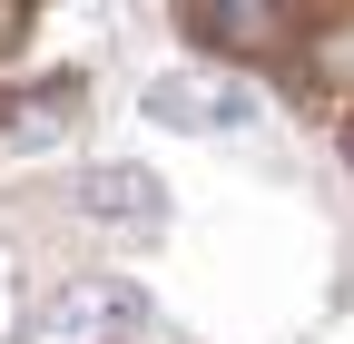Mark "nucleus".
<instances>
[{
    "label": "nucleus",
    "instance_id": "4",
    "mask_svg": "<svg viewBox=\"0 0 354 344\" xmlns=\"http://www.w3.org/2000/svg\"><path fill=\"white\" fill-rule=\"evenodd\" d=\"M10 138H20V148H50V138H59V99H39L30 118H10Z\"/></svg>",
    "mask_w": 354,
    "mask_h": 344
},
{
    "label": "nucleus",
    "instance_id": "1",
    "mask_svg": "<svg viewBox=\"0 0 354 344\" xmlns=\"http://www.w3.org/2000/svg\"><path fill=\"white\" fill-rule=\"evenodd\" d=\"M128 325H148V295L128 285V276H79V285H59V295L30 305L20 344H109Z\"/></svg>",
    "mask_w": 354,
    "mask_h": 344
},
{
    "label": "nucleus",
    "instance_id": "3",
    "mask_svg": "<svg viewBox=\"0 0 354 344\" xmlns=\"http://www.w3.org/2000/svg\"><path fill=\"white\" fill-rule=\"evenodd\" d=\"M79 207L99 227H128V236H148L167 207H158V178L148 167H128V157H109V167H88V187H79Z\"/></svg>",
    "mask_w": 354,
    "mask_h": 344
},
{
    "label": "nucleus",
    "instance_id": "2",
    "mask_svg": "<svg viewBox=\"0 0 354 344\" xmlns=\"http://www.w3.org/2000/svg\"><path fill=\"white\" fill-rule=\"evenodd\" d=\"M148 118H158V128H187V138H216V128H246V118H256V99L236 89V79L167 69V79H148Z\"/></svg>",
    "mask_w": 354,
    "mask_h": 344
}]
</instances>
